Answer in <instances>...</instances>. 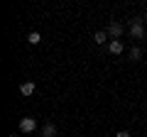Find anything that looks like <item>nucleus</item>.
I'll use <instances>...</instances> for the list:
<instances>
[{
	"mask_svg": "<svg viewBox=\"0 0 147 137\" xmlns=\"http://www.w3.org/2000/svg\"><path fill=\"white\" fill-rule=\"evenodd\" d=\"M37 130V120L34 118H22L20 120V132H25V135H30V132Z\"/></svg>",
	"mask_w": 147,
	"mask_h": 137,
	"instance_id": "nucleus-1",
	"label": "nucleus"
},
{
	"mask_svg": "<svg viewBox=\"0 0 147 137\" xmlns=\"http://www.w3.org/2000/svg\"><path fill=\"white\" fill-rule=\"evenodd\" d=\"M130 34H132V39H142V37H145V27H142L140 20H135L130 25Z\"/></svg>",
	"mask_w": 147,
	"mask_h": 137,
	"instance_id": "nucleus-2",
	"label": "nucleus"
},
{
	"mask_svg": "<svg viewBox=\"0 0 147 137\" xmlns=\"http://www.w3.org/2000/svg\"><path fill=\"white\" fill-rule=\"evenodd\" d=\"M120 34H123V25H120V22H110L108 37H110V39H120Z\"/></svg>",
	"mask_w": 147,
	"mask_h": 137,
	"instance_id": "nucleus-3",
	"label": "nucleus"
},
{
	"mask_svg": "<svg viewBox=\"0 0 147 137\" xmlns=\"http://www.w3.org/2000/svg\"><path fill=\"white\" fill-rule=\"evenodd\" d=\"M108 52L113 54V56L123 54V42H120V39H110V44H108Z\"/></svg>",
	"mask_w": 147,
	"mask_h": 137,
	"instance_id": "nucleus-4",
	"label": "nucleus"
},
{
	"mask_svg": "<svg viewBox=\"0 0 147 137\" xmlns=\"http://www.w3.org/2000/svg\"><path fill=\"white\" fill-rule=\"evenodd\" d=\"M20 93L22 95H32L34 93V81H25V83L20 86Z\"/></svg>",
	"mask_w": 147,
	"mask_h": 137,
	"instance_id": "nucleus-5",
	"label": "nucleus"
},
{
	"mask_svg": "<svg viewBox=\"0 0 147 137\" xmlns=\"http://www.w3.org/2000/svg\"><path fill=\"white\" fill-rule=\"evenodd\" d=\"M57 135V127L49 122V125H44V130H42V137H54Z\"/></svg>",
	"mask_w": 147,
	"mask_h": 137,
	"instance_id": "nucleus-6",
	"label": "nucleus"
},
{
	"mask_svg": "<svg viewBox=\"0 0 147 137\" xmlns=\"http://www.w3.org/2000/svg\"><path fill=\"white\" fill-rule=\"evenodd\" d=\"M105 39H108V32H96L93 42H96V44H105Z\"/></svg>",
	"mask_w": 147,
	"mask_h": 137,
	"instance_id": "nucleus-7",
	"label": "nucleus"
},
{
	"mask_svg": "<svg viewBox=\"0 0 147 137\" xmlns=\"http://www.w3.org/2000/svg\"><path fill=\"white\" fill-rule=\"evenodd\" d=\"M27 42H30V44H39V42H42V37H39V32H30V37H27Z\"/></svg>",
	"mask_w": 147,
	"mask_h": 137,
	"instance_id": "nucleus-8",
	"label": "nucleus"
},
{
	"mask_svg": "<svg viewBox=\"0 0 147 137\" xmlns=\"http://www.w3.org/2000/svg\"><path fill=\"white\" fill-rule=\"evenodd\" d=\"M140 56H142L140 47H132V49H130V59H132V61H137V59H140Z\"/></svg>",
	"mask_w": 147,
	"mask_h": 137,
	"instance_id": "nucleus-9",
	"label": "nucleus"
},
{
	"mask_svg": "<svg viewBox=\"0 0 147 137\" xmlns=\"http://www.w3.org/2000/svg\"><path fill=\"white\" fill-rule=\"evenodd\" d=\"M115 137H130V132H127V130H120V132H118Z\"/></svg>",
	"mask_w": 147,
	"mask_h": 137,
	"instance_id": "nucleus-10",
	"label": "nucleus"
},
{
	"mask_svg": "<svg viewBox=\"0 0 147 137\" xmlns=\"http://www.w3.org/2000/svg\"><path fill=\"white\" fill-rule=\"evenodd\" d=\"M10 137H15V135H10Z\"/></svg>",
	"mask_w": 147,
	"mask_h": 137,
	"instance_id": "nucleus-11",
	"label": "nucleus"
},
{
	"mask_svg": "<svg viewBox=\"0 0 147 137\" xmlns=\"http://www.w3.org/2000/svg\"><path fill=\"white\" fill-rule=\"evenodd\" d=\"M145 100H147V98H145Z\"/></svg>",
	"mask_w": 147,
	"mask_h": 137,
	"instance_id": "nucleus-12",
	"label": "nucleus"
}]
</instances>
